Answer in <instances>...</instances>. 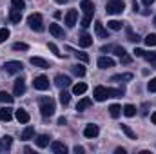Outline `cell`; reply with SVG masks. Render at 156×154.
<instances>
[{"label": "cell", "mask_w": 156, "mask_h": 154, "mask_svg": "<svg viewBox=\"0 0 156 154\" xmlns=\"http://www.w3.org/2000/svg\"><path fill=\"white\" fill-rule=\"evenodd\" d=\"M51 151L55 154H66L67 152V145L62 143V142H53L51 143Z\"/></svg>", "instance_id": "obj_16"}, {"label": "cell", "mask_w": 156, "mask_h": 154, "mask_svg": "<svg viewBox=\"0 0 156 154\" xmlns=\"http://www.w3.org/2000/svg\"><path fill=\"white\" fill-rule=\"evenodd\" d=\"M122 131H123V132H125V134H127L131 140H136V132H134V131H133L129 125H122Z\"/></svg>", "instance_id": "obj_33"}, {"label": "cell", "mask_w": 156, "mask_h": 154, "mask_svg": "<svg viewBox=\"0 0 156 154\" xmlns=\"http://www.w3.org/2000/svg\"><path fill=\"white\" fill-rule=\"evenodd\" d=\"M133 53H134V56H144V51L142 49H134Z\"/></svg>", "instance_id": "obj_47"}, {"label": "cell", "mask_w": 156, "mask_h": 154, "mask_svg": "<svg viewBox=\"0 0 156 154\" xmlns=\"http://www.w3.org/2000/svg\"><path fill=\"white\" fill-rule=\"evenodd\" d=\"M93 96H94V100H96V102H105V100H107V87H102V85L94 87Z\"/></svg>", "instance_id": "obj_7"}, {"label": "cell", "mask_w": 156, "mask_h": 154, "mask_svg": "<svg viewBox=\"0 0 156 154\" xmlns=\"http://www.w3.org/2000/svg\"><path fill=\"white\" fill-rule=\"evenodd\" d=\"M123 96V89H109L107 87V98H120Z\"/></svg>", "instance_id": "obj_27"}, {"label": "cell", "mask_w": 156, "mask_h": 154, "mask_svg": "<svg viewBox=\"0 0 156 154\" xmlns=\"http://www.w3.org/2000/svg\"><path fill=\"white\" fill-rule=\"evenodd\" d=\"M94 31H96L98 38H109V33H107V29L104 27L102 22H94Z\"/></svg>", "instance_id": "obj_15"}, {"label": "cell", "mask_w": 156, "mask_h": 154, "mask_svg": "<svg viewBox=\"0 0 156 154\" xmlns=\"http://www.w3.org/2000/svg\"><path fill=\"white\" fill-rule=\"evenodd\" d=\"M26 93V82L22 78H16L15 80V87H13V94L15 96H22Z\"/></svg>", "instance_id": "obj_8"}, {"label": "cell", "mask_w": 156, "mask_h": 154, "mask_svg": "<svg viewBox=\"0 0 156 154\" xmlns=\"http://www.w3.org/2000/svg\"><path fill=\"white\" fill-rule=\"evenodd\" d=\"M123 9H125L123 0H109V2H107V5H105L107 15H120Z\"/></svg>", "instance_id": "obj_2"}, {"label": "cell", "mask_w": 156, "mask_h": 154, "mask_svg": "<svg viewBox=\"0 0 156 154\" xmlns=\"http://www.w3.org/2000/svg\"><path fill=\"white\" fill-rule=\"evenodd\" d=\"M75 56H76L78 60H82V62H89V56L85 53H82V51H75Z\"/></svg>", "instance_id": "obj_41"}, {"label": "cell", "mask_w": 156, "mask_h": 154, "mask_svg": "<svg viewBox=\"0 0 156 154\" xmlns=\"http://www.w3.org/2000/svg\"><path fill=\"white\" fill-rule=\"evenodd\" d=\"M122 22H118V20H111V22H107V27L109 29H113V31H120L122 29Z\"/></svg>", "instance_id": "obj_34"}, {"label": "cell", "mask_w": 156, "mask_h": 154, "mask_svg": "<svg viewBox=\"0 0 156 154\" xmlns=\"http://www.w3.org/2000/svg\"><path fill=\"white\" fill-rule=\"evenodd\" d=\"M58 100H60V103H62V105H67V103H69V100H71V96H69V93L62 91V93L58 94Z\"/></svg>", "instance_id": "obj_32"}, {"label": "cell", "mask_w": 156, "mask_h": 154, "mask_svg": "<svg viewBox=\"0 0 156 154\" xmlns=\"http://www.w3.org/2000/svg\"><path fill=\"white\" fill-rule=\"evenodd\" d=\"M49 49H51V51L55 53V56H58V58H62V56H64V54H62V53L58 51V47H56V44H53V42H51V44H49Z\"/></svg>", "instance_id": "obj_42"}, {"label": "cell", "mask_w": 156, "mask_h": 154, "mask_svg": "<svg viewBox=\"0 0 156 154\" xmlns=\"http://www.w3.org/2000/svg\"><path fill=\"white\" fill-rule=\"evenodd\" d=\"M80 45H82V47H89V45H93V37L87 35V33H83V35L80 37Z\"/></svg>", "instance_id": "obj_24"}, {"label": "cell", "mask_w": 156, "mask_h": 154, "mask_svg": "<svg viewBox=\"0 0 156 154\" xmlns=\"http://www.w3.org/2000/svg\"><path fill=\"white\" fill-rule=\"evenodd\" d=\"M29 62H31V65L40 67V69H49V67H51V64H49L47 60L40 58V56H31V58H29Z\"/></svg>", "instance_id": "obj_9"}, {"label": "cell", "mask_w": 156, "mask_h": 154, "mask_svg": "<svg viewBox=\"0 0 156 154\" xmlns=\"http://www.w3.org/2000/svg\"><path fill=\"white\" fill-rule=\"evenodd\" d=\"M58 125H66V118H58Z\"/></svg>", "instance_id": "obj_49"}, {"label": "cell", "mask_w": 156, "mask_h": 154, "mask_svg": "<svg viewBox=\"0 0 156 154\" xmlns=\"http://www.w3.org/2000/svg\"><path fill=\"white\" fill-rule=\"evenodd\" d=\"M27 24H29V27H31L33 31H37V33H40V31L44 29L42 15H38V13H33V15H29V16H27Z\"/></svg>", "instance_id": "obj_3"}, {"label": "cell", "mask_w": 156, "mask_h": 154, "mask_svg": "<svg viewBox=\"0 0 156 154\" xmlns=\"http://www.w3.org/2000/svg\"><path fill=\"white\" fill-rule=\"evenodd\" d=\"M120 113H122V107H120V105H116V103H113V105L109 107V114L113 116V118H118V116H120Z\"/></svg>", "instance_id": "obj_31"}, {"label": "cell", "mask_w": 156, "mask_h": 154, "mask_svg": "<svg viewBox=\"0 0 156 154\" xmlns=\"http://www.w3.org/2000/svg\"><path fill=\"white\" fill-rule=\"evenodd\" d=\"M145 44H147L149 47H154V45H156V35H154V33L145 37Z\"/></svg>", "instance_id": "obj_38"}, {"label": "cell", "mask_w": 156, "mask_h": 154, "mask_svg": "<svg viewBox=\"0 0 156 154\" xmlns=\"http://www.w3.org/2000/svg\"><path fill=\"white\" fill-rule=\"evenodd\" d=\"M9 20H11L13 24H20V20H22V11L13 7V9L9 11Z\"/></svg>", "instance_id": "obj_18"}, {"label": "cell", "mask_w": 156, "mask_h": 154, "mask_svg": "<svg viewBox=\"0 0 156 154\" xmlns=\"http://www.w3.org/2000/svg\"><path fill=\"white\" fill-rule=\"evenodd\" d=\"M151 121L156 125V113H153V114H151Z\"/></svg>", "instance_id": "obj_51"}, {"label": "cell", "mask_w": 156, "mask_h": 154, "mask_svg": "<svg viewBox=\"0 0 156 154\" xmlns=\"http://www.w3.org/2000/svg\"><path fill=\"white\" fill-rule=\"evenodd\" d=\"M147 89H149V93H156V78H153V80L147 83Z\"/></svg>", "instance_id": "obj_45"}, {"label": "cell", "mask_w": 156, "mask_h": 154, "mask_svg": "<svg viewBox=\"0 0 156 154\" xmlns=\"http://www.w3.org/2000/svg\"><path fill=\"white\" fill-rule=\"evenodd\" d=\"M98 132H100L98 125H93V123H91V125H87V127L83 129V136H85V138H89V140H91V138H96V136H98Z\"/></svg>", "instance_id": "obj_11"}, {"label": "cell", "mask_w": 156, "mask_h": 154, "mask_svg": "<svg viewBox=\"0 0 156 154\" xmlns=\"http://www.w3.org/2000/svg\"><path fill=\"white\" fill-rule=\"evenodd\" d=\"M91 20H93V16H85V15H83V18H82V27H89V26H91Z\"/></svg>", "instance_id": "obj_44"}, {"label": "cell", "mask_w": 156, "mask_h": 154, "mask_svg": "<svg viewBox=\"0 0 156 154\" xmlns=\"http://www.w3.org/2000/svg\"><path fill=\"white\" fill-rule=\"evenodd\" d=\"M7 38H9V29L2 27V29H0V44H4Z\"/></svg>", "instance_id": "obj_39"}, {"label": "cell", "mask_w": 156, "mask_h": 154, "mask_svg": "<svg viewBox=\"0 0 156 154\" xmlns=\"http://www.w3.org/2000/svg\"><path fill=\"white\" fill-rule=\"evenodd\" d=\"M11 142H13V138H11V136H4V138L0 140V151L9 149V147H11Z\"/></svg>", "instance_id": "obj_28"}, {"label": "cell", "mask_w": 156, "mask_h": 154, "mask_svg": "<svg viewBox=\"0 0 156 154\" xmlns=\"http://www.w3.org/2000/svg\"><path fill=\"white\" fill-rule=\"evenodd\" d=\"M49 33H51L55 38H66V33H64V29H62L58 24H51V26H49Z\"/></svg>", "instance_id": "obj_12"}, {"label": "cell", "mask_w": 156, "mask_h": 154, "mask_svg": "<svg viewBox=\"0 0 156 154\" xmlns=\"http://www.w3.org/2000/svg\"><path fill=\"white\" fill-rule=\"evenodd\" d=\"M116 154H125V149H122V147H118V149H116Z\"/></svg>", "instance_id": "obj_50"}, {"label": "cell", "mask_w": 156, "mask_h": 154, "mask_svg": "<svg viewBox=\"0 0 156 154\" xmlns=\"http://www.w3.org/2000/svg\"><path fill=\"white\" fill-rule=\"evenodd\" d=\"M91 105H93V100H91V98H82L76 105V111H85V109L91 107Z\"/></svg>", "instance_id": "obj_23"}, {"label": "cell", "mask_w": 156, "mask_h": 154, "mask_svg": "<svg viewBox=\"0 0 156 154\" xmlns=\"http://www.w3.org/2000/svg\"><path fill=\"white\" fill-rule=\"evenodd\" d=\"M33 136H35V127H33V125H27V127L22 131V136H20V138H22V140H31Z\"/></svg>", "instance_id": "obj_19"}, {"label": "cell", "mask_w": 156, "mask_h": 154, "mask_svg": "<svg viewBox=\"0 0 156 154\" xmlns=\"http://www.w3.org/2000/svg\"><path fill=\"white\" fill-rule=\"evenodd\" d=\"M122 113L127 116V118H133V116L136 114V107H134V105H131V103H127V105L122 109Z\"/></svg>", "instance_id": "obj_26"}, {"label": "cell", "mask_w": 156, "mask_h": 154, "mask_svg": "<svg viewBox=\"0 0 156 154\" xmlns=\"http://www.w3.org/2000/svg\"><path fill=\"white\" fill-rule=\"evenodd\" d=\"M11 118H13V111H11L9 107H2V109H0V120H2V121H9Z\"/></svg>", "instance_id": "obj_22"}, {"label": "cell", "mask_w": 156, "mask_h": 154, "mask_svg": "<svg viewBox=\"0 0 156 154\" xmlns=\"http://www.w3.org/2000/svg\"><path fill=\"white\" fill-rule=\"evenodd\" d=\"M35 143L38 145L40 149H44V147H47V145H49V136H47V134H40V136H37V140H35Z\"/></svg>", "instance_id": "obj_20"}, {"label": "cell", "mask_w": 156, "mask_h": 154, "mask_svg": "<svg viewBox=\"0 0 156 154\" xmlns=\"http://www.w3.org/2000/svg\"><path fill=\"white\" fill-rule=\"evenodd\" d=\"M153 24H154V27H156V16H154V20H153Z\"/></svg>", "instance_id": "obj_53"}, {"label": "cell", "mask_w": 156, "mask_h": 154, "mask_svg": "<svg viewBox=\"0 0 156 154\" xmlns=\"http://www.w3.org/2000/svg\"><path fill=\"white\" fill-rule=\"evenodd\" d=\"M13 49H15V51H27L29 45L24 44V42H16V44H13Z\"/></svg>", "instance_id": "obj_37"}, {"label": "cell", "mask_w": 156, "mask_h": 154, "mask_svg": "<svg viewBox=\"0 0 156 154\" xmlns=\"http://www.w3.org/2000/svg\"><path fill=\"white\" fill-rule=\"evenodd\" d=\"M22 69H24V65H22V62H18V60H9V62L4 64V71L9 73V75H16V73H20Z\"/></svg>", "instance_id": "obj_4"}, {"label": "cell", "mask_w": 156, "mask_h": 154, "mask_svg": "<svg viewBox=\"0 0 156 154\" xmlns=\"http://www.w3.org/2000/svg\"><path fill=\"white\" fill-rule=\"evenodd\" d=\"M127 40H129V42H134V44H138L140 37H138V33H134L131 27H127Z\"/></svg>", "instance_id": "obj_30"}, {"label": "cell", "mask_w": 156, "mask_h": 154, "mask_svg": "<svg viewBox=\"0 0 156 154\" xmlns=\"http://www.w3.org/2000/svg\"><path fill=\"white\" fill-rule=\"evenodd\" d=\"M80 9L83 11V15H85V16H93V15H94V4H93L91 0H82Z\"/></svg>", "instance_id": "obj_6"}, {"label": "cell", "mask_w": 156, "mask_h": 154, "mask_svg": "<svg viewBox=\"0 0 156 154\" xmlns=\"http://www.w3.org/2000/svg\"><path fill=\"white\" fill-rule=\"evenodd\" d=\"M113 49H115V54H118V56H120V58H123V56H125V54H127V53H125V49H123V47H118V45H115V47H113Z\"/></svg>", "instance_id": "obj_43"}, {"label": "cell", "mask_w": 156, "mask_h": 154, "mask_svg": "<svg viewBox=\"0 0 156 154\" xmlns=\"http://www.w3.org/2000/svg\"><path fill=\"white\" fill-rule=\"evenodd\" d=\"M11 4H13V7H15V9H20V11H22V9L26 7L24 0H11Z\"/></svg>", "instance_id": "obj_40"}, {"label": "cell", "mask_w": 156, "mask_h": 154, "mask_svg": "<svg viewBox=\"0 0 156 154\" xmlns=\"http://www.w3.org/2000/svg\"><path fill=\"white\" fill-rule=\"evenodd\" d=\"M13 100H15V96H11V94H9V93H5V91H0V103L11 105V103H13Z\"/></svg>", "instance_id": "obj_21"}, {"label": "cell", "mask_w": 156, "mask_h": 154, "mask_svg": "<svg viewBox=\"0 0 156 154\" xmlns=\"http://www.w3.org/2000/svg\"><path fill=\"white\" fill-rule=\"evenodd\" d=\"M73 151H75L76 154H83V147H80V145H76V147H75Z\"/></svg>", "instance_id": "obj_46"}, {"label": "cell", "mask_w": 156, "mask_h": 154, "mask_svg": "<svg viewBox=\"0 0 156 154\" xmlns=\"http://www.w3.org/2000/svg\"><path fill=\"white\" fill-rule=\"evenodd\" d=\"M142 2H144V5H147V7H149V5H151L154 0H142Z\"/></svg>", "instance_id": "obj_48"}, {"label": "cell", "mask_w": 156, "mask_h": 154, "mask_svg": "<svg viewBox=\"0 0 156 154\" xmlns=\"http://www.w3.org/2000/svg\"><path fill=\"white\" fill-rule=\"evenodd\" d=\"M144 58H145L149 64L156 65V53H145V51H144Z\"/></svg>", "instance_id": "obj_36"}, {"label": "cell", "mask_w": 156, "mask_h": 154, "mask_svg": "<svg viewBox=\"0 0 156 154\" xmlns=\"http://www.w3.org/2000/svg\"><path fill=\"white\" fill-rule=\"evenodd\" d=\"M55 2H56V4H66L67 0H55Z\"/></svg>", "instance_id": "obj_52"}, {"label": "cell", "mask_w": 156, "mask_h": 154, "mask_svg": "<svg viewBox=\"0 0 156 154\" xmlns=\"http://www.w3.org/2000/svg\"><path fill=\"white\" fill-rule=\"evenodd\" d=\"M15 116H16V120H18L20 123H27V121H29V113H27L26 109H16V111H15Z\"/></svg>", "instance_id": "obj_17"}, {"label": "cell", "mask_w": 156, "mask_h": 154, "mask_svg": "<svg viewBox=\"0 0 156 154\" xmlns=\"http://www.w3.org/2000/svg\"><path fill=\"white\" fill-rule=\"evenodd\" d=\"M33 87L38 89V91H47L49 89V80H47V76H37L33 80Z\"/></svg>", "instance_id": "obj_5"}, {"label": "cell", "mask_w": 156, "mask_h": 154, "mask_svg": "<svg viewBox=\"0 0 156 154\" xmlns=\"http://www.w3.org/2000/svg\"><path fill=\"white\" fill-rule=\"evenodd\" d=\"M98 67H100V69L115 67V60H113V58H109V56H100V58H98Z\"/></svg>", "instance_id": "obj_13"}, {"label": "cell", "mask_w": 156, "mask_h": 154, "mask_svg": "<svg viewBox=\"0 0 156 154\" xmlns=\"http://www.w3.org/2000/svg\"><path fill=\"white\" fill-rule=\"evenodd\" d=\"M55 83H56V87L66 89V87L71 85V80H69V76H66V75H58V76L55 78Z\"/></svg>", "instance_id": "obj_14"}, {"label": "cell", "mask_w": 156, "mask_h": 154, "mask_svg": "<svg viewBox=\"0 0 156 154\" xmlns=\"http://www.w3.org/2000/svg\"><path fill=\"white\" fill-rule=\"evenodd\" d=\"M38 105H40V113L44 118H49V116L55 114V111H56V107H55V102L49 98V96H42L38 100Z\"/></svg>", "instance_id": "obj_1"}, {"label": "cell", "mask_w": 156, "mask_h": 154, "mask_svg": "<svg viewBox=\"0 0 156 154\" xmlns=\"http://www.w3.org/2000/svg\"><path fill=\"white\" fill-rule=\"evenodd\" d=\"M73 73H75L76 76H83V75H85V67H83L82 64H76V65H73Z\"/></svg>", "instance_id": "obj_35"}, {"label": "cell", "mask_w": 156, "mask_h": 154, "mask_svg": "<svg viewBox=\"0 0 156 154\" xmlns=\"http://www.w3.org/2000/svg\"><path fill=\"white\" fill-rule=\"evenodd\" d=\"M85 91H87V85H85V83H82V82L73 85V93H75V94H83Z\"/></svg>", "instance_id": "obj_29"}, {"label": "cell", "mask_w": 156, "mask_h": 154, "mask_svg": "<svg viewBox=\"0 0 156 154\" xmlns=\"http://www.w3.org/2000/svg\"><path fill=\"white\" fill-rule=\"evenodd\" d=\"M76 20H78V11L76 9H69L67 15H66V24L69 27H75L76 26Z\"/></svg>", "instance_id": "obj_10"}, {"label": "cell", "mask_w": 156, "mask_h": 154, "mask_svg": "<svg viewBox=\"0 0 156 154\" xmlns=\"http://www.w3.org/2000/svg\"><path fill=\"white\" fill-rule=\"evenodd\" d=\"M111 80L113 82H129V80H133V75L131 73H122V75H115Z\"/></svg>", "instance_id": "obj_25"}]
</instances>
